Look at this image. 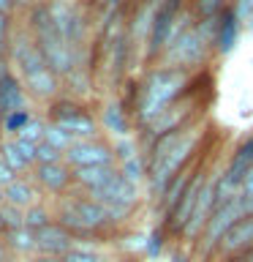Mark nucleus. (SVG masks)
<instances>
[{
    "mask_svg": "<svg viewBox=\"0 0 253 262\" xmlns=\"http://www.w3.org/2000/svg\"><path fill=\"white\" fill-rule=\"evenodd\" d=\"M166 235H169V232H166L163 227H158V229H153V232H150V237H147V243H144V254H147L150 259H158V257H161Z\"/></svg>",
    "mask_w": 253,
    "mask_h": 262,
    "instance_id": "28",
    "label": "nucleus"
},
{
    "mask_svg": "<svg viewBox=\"0 0 253 262\" xmlns=\"http://www.w3.org/2000/svg\"><path fill=\"white\" fill-rule=\"evenodd\" d=\"M14 57H16V63H19L24 79L33 77V74H41V71L49 69V63H46L44 52L38 49V44H33V41L24 38V36H19V38L14 41Z\"/></svg>",
    "mask_w": 253,
    "mask_h": 262,
    "instance_id": "17",
    "label": "nucleus"
},
{
    "mask_svg": "<svg viewBox=\"0 0 253 262\" xmlns=\"http://www.w3.org/2000/svg\"><path fill=\"white\" fill-rule=\"evenodd\" d=\"M196 74L174 66H153L136 85V98H134V120L139 128L150 126L163 110H169L174 101L191 93Z\"/></svg>",
    "mask_w": 253,
    "mask_h": 262,
    "instance_id": "2",
    "label": "nucleus"
},
{
    "mask_svg": "<svg viewBox=\"0 0 253 262\" xmlns=\"http://www.w3.org/2000/svg\"><path fill=\"white\" fill-rule=\"evenodd\" d=\"M3 44H6V14L0 11V52H3Z\"/></svg>",
    "mask_w": 253,
    "mask_h": 262,
    "instance_id": "39",
    "label": "nucleus"
},
{
    "mask_svg": "<svg viewBox=\"0 0 253 262\" xmlns=\"http://www.w3.org/2000/svg\"><path fill=\"white\" fill-rule=\"evenodd\" d=\"M234 153L240 156V159H242L245 164H248V167H253V131H250V134L242 139L240 145L234 147Z\"/></svg>",
    "mask_w": 253,
    "mask_h": 262,
    "instance_id": "36",
    "label": "nucleus"
},
{
    "mask_svg": "<svg viewBox=\"0 0 253 262\" xmlns=\"http://www.w3.org/2000/svg\"><path fill=\"white\" fill-rule=\"evenodd\" d=\"M201 93H188L183 96L180 101H174L169 106V110H163L158 118H155L150 126H144V139H147V145L153 142V139H158L163 134H171V131H177V128H185V126H191V123L196 120H201Z\"/></svg>",
    "mask_w": 253,
    "mask_h": 262,
    "instance_id": "8",
    "label": "nucleus"
},
{
    "mask_svg": "<svg viewBox=\"0 0 253 262\" xmlns=\"http://www.w3.org/2000/svg\"><path fill=\"white\" fill-rule=\"evenodd\" d=\"M204 128H207V123L196 120L191 126L163 134L147 145L144 153H147V186H150V194L161 200V194L166 191L171 180L199 159L201 139L207 134Z\"/></svg>",
    "mask_w": 253,
    "mask_h": 262,
    "instance_id": "1",
    "label": "nucleus"
},
{
    "mask_svg": "<svg viewBox=\"0 0 253 262\" xmlns=\"http://www.w3.org/2000/svg\"><path fill=\"white\" fill-rule=\"evenodd\" d=\"M3 161H6L14 172L28 167V161H24V156H22V150H19V145H16V139H11V142L3 145Z\"/></svg>",
    "mask_w": 253,
    "mask_h": 262,
    "instance_id": "26",
    "label": "nucleus"
},
{
    "mask_svg": "<svg viewBox=\"0 0 253 262\" xmlns=\"http://www.w3.org/2000/svg\"><path fill=\"white\" fill-rule=\"evenodd\" d=\"M245 30H253V19H250L248 25H245Z\"/></svg>",
    "mask_w": 253,
    "mask_h": 262,
    "instance_id": "44",
    "label": "nucleus"
},
{
    "mask_svg": "<svg viewBox=\"0 0 253 262\" xmlns=\"http://www.w3.org/2000/svg\"><path fill=\"white\" fill-rule=\"evenodd\" d=\"M226 262H253V249H250V251H245V254H240V257L226 259Z\"/></svg>",
    "mask_w": 253,
    "mask_h": 262,
    "instance_id": "40",
    "label": "nucleus"
},
{
    "mask_svg": "<svg viewBox=\"0 0 253 262\" xmlns=\"http://www.w3.org/2000/svg\"><path fill=\"white\" fill-rule=\"evenodd\" d=\"M242 200V205H245V213L248 216H253V169L245 175V180H242V186H240V194H237Z\"/></svg>",
    "mask_w": 253,
    "mask_h": 262,
    "instance_id": "30",
    "label": "nucleus"
},
{
    "mask_svg": "<svg viewBox=\"0 0 253 262\" xmlns=\"http://www.w3.org/2000/svg\"><path fill=\"white\" fill-rule=\"evenodd\" d=\"M11 3H30V0H11Z\"/></svg>",
    "mask_w": 253,
    "mask_h": 262,
    "instance_id": "45",
    "label": "nucleus"
},
{
    "mask_svg": "<svg viewBox=\"0 0 253 262\" xmlns=\"http://www.w3.org/2000/svg\"><path fill=\"white\" fill-rule=\"evenodd\" d=\"M36 249L46 257H65L73 251V235L63 224H49L36 232Z\"/></svg>",
    "mask_w": 253,
    "mask_h": 262,
    "instance_id": "16",
    "label": "nucleus"
},
{
    "mask_svg": "<svg viewBox=\"0 0 253 262\" xmlns=\"http://www.w3.org/2000/svg\"><path fill=\"white\" fill-rule=\"evenodd\" d=\"M28 88L33 90V96H38V98H52L57 93V74L52 69L33 74V77H28Z\"/></svg>",
    "mask_w": 253,
    "mask_h": 262,
    "instance_id": "22",
    "label": "nucleus"
},
{
    "mask_svg": "<svg viewBox=\"0 0 253 262\" xmlns=\"http://www.w3.org/2000/svg\"><path fill=\"white\" fill-rule=\"evenodd\" d=\"M65 262H109V259H104L101 254H95V251H90V249H73L68 251L63 257Z\"/></svg>",
    "mask_w": 253,
    "mask_h": 262,
    "instance_id": "33",
    "label": "nucleus"
},
{
    "mask_svg": "<svg viewBox=\"0 0 253 262\" xmlns=\"http://www.w3.org/2000/svg\"><path fill=\"white\" fill-rule=\"evenodd\" d=\"M8 3H11V0H0V11L6 14V8H8Z\"/></svg>",
    "mask_w": 253,
    "mask_h": 262,
    "instance_id": "42",
    "label": "nucleus"
},
{
    "mask_svg": "<svg viewBox=\"0 0 253 262\" xmlns=\"http://www.w3.org/2000/svg\"><path fill=\"white\" fill-rule=\"evenodd\" d=\"M6 259V251H3V246H0V262H3Z\"/></svg>",
    "mask_w": 253,
    "mask_h": 262,
    "instance_id": "43",
    "label": "nucleus"
},
{
    "mask_svg": "<svg viewBox=\"0 0 253 262\" xmlns=\"http://www.w3.org/2000/svg\"><path fill=\"white\" fill-rule=\"evenodd\" d=\"M240 33H242V22L237 19V14L229 6L226 11L215 16V57L232 55L237 41H240Z\"/></svg>",
    "mask_w": 253,
    "mask_h": 262,
    "instance_id": "15",
    "label": "nucleus"
},
{
    "mask_svg": "<svg viewBox=\"0 0 253 262\" xmlns=\"http://www.w3.org/2000/svg\"><path fill=\"white\" fill-rule=\"evenodd\" d=\"M71 180H73V169L68 164H63V161L38 164V183L46 186L49 191H63V188H68Z\"/></svg>",
    "mask_w": 253,
    "mask_h": 262,
    "instance_id": "19",
    "label": "nucleus"
},
{
    "mask_svg": "<svg viewBox=\"0 0 253 262\" xmlns=\"http://www.w3.org/2000/svg\"><path fill=\"white\" fill-rule=\"evenodd\" d=\"M6 227V221H3V216H0V229H3Z\"/></svg>",
    "mask_w": 253,
    "mask_h": 262,
    "instance_id": "46",
    "label": "nucleus"
},
{
    "mask_svg": "<svg viewBox=\"0 0 253 262\" xmlns=\"http://www.w3.org/2000/svg\"><path fill=\"white\" fill-rule=\"evenodd\" d=\"M242 216H248V213H245V205H242L240 196H234V200H229V202H220L215 208V213H212V219L207 221V227H204L199 243L193 246V257L199 262H210L215 249H218V243H220V237H223Z\"/></svg>",
    "mask_w": 253,
    "mask_h": 262,
    "instance_id": "6",
    "label": "nucleus"
},
{
    "mask_svg": "<svg viewBox=\"0 0 253 262\" xmlns=\"http://www.w3.org/2000/svg\"><path fill=\"white\" fill-rule=\"evenodd\" d=\"M60 150H57V147H52L49 142H41L38 147H36V161L38 164H57L60 161Z\"/></svg>",
    "mask_w": 253,
    "mask_h": 262,
    "instance_id": "32",
    "label": "nucleus"
},
{
    "mask_svg": "<svg viewBox=\"0 0 253 262\" xmlns=\"http://www.w3.org/2000/svg\"><path fill=\"white\" fill-rule=\"evenodd\" d=\"M210 175H212V169H210L207 164H204V159H201L199 169H196V175L191 178V183L185 186L183 196H180L174 208H171L166 216H163V224H161V227L166 229L169 235H174V237L183 235V229L188 227V221H191L196 205H199V196H201V191H204V186H207Z\"/></svg>",
    "mask_w": 253,
    "mask_h": 262,
    "instance_id": "9",
    "label": "nucleus"
},
{
    "mask_svg": "<svg viewBox=\"0 0 253 262\" xmlns=\"http://www.w3.org/2000/svg\"><path fill=\"white\" fill-rule=\"evenodd\" d=\"M114 156H117L120 175L125 180H131L134 186H139L142 180H147V153L139 150L131 137L120 139V142L114 145Z\"/></svg>",
    "mask_w": 253,
    "mask_h": 262,
    "instance_id": "14",
    "label": "nucleus"
},
{
    "mask_svg": "<svg viewBox=\"0 0 253 262\" xmlns=\"http://www.w3.org/2000/svg\"><path fill=\"white\" fill-rule=\"evenodd\" d=\"M22 104H24V96H22L19 82L14 77H8V74H3L0 77V112L14 115L22 110Z\"/></svg>",
    "mask_w": 253,
    "mask_h": 262,
    "instance_id": "21",
    "label": "nucleus"
},
{
    "mask_svg": "<svg viewBox=\"0 0 253 262\" xmlns=\"http://www.w3.org/2000/svg\"><path fill=\"white\" fill-rule=\"evenodd\" d=\"M60 224L68 229L71 235H93L98 229H106L114 224L112 213L95 202L93 196L87 200H71L60 208Z\"/></svg>",
    "mask_w": 253,
    "mask_h": 262,
    "instance_id": "7",
    "label": "nucleus"
},
{
    "mask_svg": "<svg viewBox=\"0 0 253 262\" xmlns=\"http://www.w3.org/2000/svg\"><path fill=\"white\" fill-rule=\"evenodd\" d=\"M232 11L237 14V19L242 22V28L253 19V0H234L232 3Z\"/></svg>",
    "mask_w": 253,
    "mask_h": 262,
    "instance_id": "34",
    "label": "nucleus"
},
{
    "mask_svg": "<svg viewBox=\"0 0 253 262\" xmlns=\"http://www.w3.org/2000/svg\"><path fill=\"white\" fill-rule=\"evenodd\" d=\"M0 196H6V194H3V191H0Z\"/></svg>",
    "mask_w": 253,
    "mask_h": 262,
    "instance_id": "47",
    "label": "nucleus"
},
{
    "mask_svg": "<svg viewBox=\"0 0 253 262\" xmlns=\"http://www.w3.org/2000/svg\"><path fill=\"white\" fill-rule=\"evenodd\" d=\"M0 216H3L8 232H11V229H22L24 227V216L19 213V208H14V205H6V208L0 210Z\"/></svg>",
    "mask_w": 253,
    "mask_h": 262,
    "instance_id": "31",
    "label": "nucleus"
},
{
    "mask_svg": "<svg viewBox=\"0 0 253 262\" xmlns=\"http://www.w3.org/2000/svg\"><path fill=\"white\" fill-rule=\"evenodd\" d=\"M33 28L38 33L36 44H38L41 52H44L49 69H52L57 77H71V74L77 71V49H73L68 41H65L63 33L57 30L52 14H49V6H38L36 11H33Z\"/></svg>",
    "mask_w": 253,
    "mask_h": 262,
    "instance_id": "5",
    "label": "nucleus"
},
{
    "mask_svg": "<svg viewBox=\"0 0 253 262\" xmlns=\"http://www.w3.org/2000/svg\"><path fill=\"white\" fill-rule=\"evenodd\" d=\"M104 128L117 134L120 139H125L131 134V115L120 101H109L104 106Z\"/></svg>",
    "mask_w": 253,
    "mask_h": 262,
    "instance_id": "20",
    "label": "nucleus"
},
{
    "mask_svg": "<svg viewBox=\"0 0 253 262\" xmlns=\"http://www.w3.org/2000/svg\"><path fill=\"white\" fill-rule=\"evenodd\" d=\"M44 134H46V126H44V123H41V120H30L28 126L19 131V137H16V139L30 142V145H41V142H44Z\"/></svg>",
    "mask_w": 253,
    "mask_h": 262,
    "instance_id": "27",
    "label": "nucleus"
},
{
    "mask_svg": "<svg viewBox=\"0 0 253 262\" xmlns=\"http://www.w3.org/2000/svg\"><path fill=\"white\" fill-rule=\"evenodd\" d=\"M33 118L24 110H19V112H14V115H6V131H16V134H19V131L28 126Z\"/></svg>",
    "mask_w": 253,
    "mask_h": 262,
    "instance_id": "35",
    "label": "nucleus"
},
{
    "mask_svg": "<svg viewBox=\"0 0 253 262\" xmlns=\"http://www.w3.org/2000/svg\"><path fill=\"white\" fill-rule=\"evenodd\" d=\"M65 164H68L71 169L117 167V156H114V147L101 142V139H79V142H73V147L65 153Z\"/></svg>",
    "mask_w": 253,
    "mask_h": 262,
    "instance_id": "12",
    "label": "nucleus"
},
{
    "mask_svg": "<svg viewBox=\"0 0 253 262\" xmlns=\"http://www.w3.org/2000/svg\"><path fill=\"white\" fill-rule=\"evenodd\" d=\"M44 142H49L52 147H57V150L60 153H68L71 147H73V142H77V139H73L68 131H63L60 126H46V134H44Z\"/></svg>",
    "mask_w": 253,
    "mask_h": 262,
    "instance_id": "24",
    "label": "nucleus"
},
{
    "mask_svg": "<svg viewBox=\"0 0 253 262\" xmlns=\"http://www.w3.org/2000/svg\"><path fill=\"white\" fill-rule=\"evenodd\" d=\"M161 262H199V259H196V257H193V251H188L185 246H177V249H171Z\"/></svg>",
    "mask_w": 253,
    "mask_h": 262,
    "instance_id": "37",
    "label": "nucleus"
},
{
    "mask_svg": "<svg viewBox=\"0 0 253 262\" xmlns=\"http://www.w3.org/2000/svg\"><path fill=\"white\" fill-rule=\"evenodd\" d=\"M196 16L199 14H196V8H188V0H158L150 25V36H147L144 44V60L147 63L161 60L169 44L174 41V36Z\"/></svg>",
    "mask_w": 253,
    "mask_h": 262,
    "instance_id": "4",
    "label": "nucleus"
},
{
    "mask_svg": "<svg viewBox=\"0 0 253 262\" xmlns=\"http://www.w3.org/2000/svg\"><path fill=\"white\" fill-rule=\"evenodd\" d=\"M52 123L60 126L63 131L77 139H95L98 134V123L90 112H85L79 104H68V101H60L52 106Z\"/></svg>",
    "mask_w": 253,
    "mask_h": 262,
    "instance_id": "11",
    "label": "nucleus"
},
{
    "mask_svg": "<svg viewBox=\"0 0 253 262\" xmlns=\"http://www.w3.org/2000/svg\"><path fill=\"white\" fill-rule=\"evenodd\" d=\"M8 246L16 251H33L36 249V232L28 227H22V229H11L8 232Z\"/></svg>",
    "mask_w": 253,
    "mask_h": 262,
    "instance_id": "25",
    "label": "nucleus"
},
{
    "mask_svg": "<svg viewBox=\"0 0 253 262\" xmlns=\"http://www.w3.org/2000/svg\"><path fill=\"white\" fill-rule=\"evenodd\" d=\"M250 249H253V216H242L220 237V243H218V249H215L210 262H226V259L240 257V254L250 251Z\"/></svg>",
    "mask_w": 253,
    "mask_h": 262,
    "instance_id": "13",
    "label": "nucleus"
},
{
    "mask_svg": "<svg viewBox=\"0 0 253 262\" xmlns=\"http://www.w3.org/2000/svg\"><path fill=\"white\" fill-rule=\"evenodd\" d=\"M6 200L14 208H33V200H36V191H33L30 183L24 180H14L11 186H6Z\"/></svg>",
    "mask_w": 253,
    "mask_h": 262,
    "instance_id": "23",
    "label": "nucleus"
},
{
    "mask_svg": "<svg viewBox=\"0 0 253 262\" xmlns=\"http://www.w3.org/2000/svg\"><path fill=\"white\" fill-rule=\"evenodd\" d=\"M90 196H93L95 202H101L104 208L112 213L114 224L131 219V216H134V210L139 208V186H134L131 180H125L122 175L112 178L104 188H98V191H93Z\"/></svg>",
    "mask_w": 253,
    "mask_h": 262,
    "instance_id": "10",
    "label": "nucleus"
},
{
    "mask_svg": "<svg viewBox=\"0 0 253 262\" xmlns=\"http://www.w3.org/2000/svg\"><path fill=\"white\" fill-rule=\"evenodd\" d=\"M215 60V16H196L174 36L161 63L185 71H201Z\"/></svg>",
    "mask_w": 253,
    "mask_h": 262,
    "instance_id": "3",
    "label": "nucleus"
},
{
    "mask_svg": "<svg viewBox=\"0 0 253 262\" xmlns=\"http://www.w3.org/2000/svg\"><path fill=\"white\" fill-rule=\"evenodd\" d=\"M14 180H16V178H14V169L8 167L3 159H0V186H11Z\"/></svg>",
    "mask_w": 253,
    "mask_h": 262,
    "instance_id": "38",
    "label": "nucleus"
},
{
    "mask_svg": "<svg viewBox=\"0 0 253 262\" xmlns=\"http://www.w3.org/2000/svg\"><path fill=\"white\" fill-rule=\"evenodd\" d=\"M52 221H49V216H46V210L44 208H33L28 210V216H24V227L28 229H33V232H38V229H44V227H49Z\"/></svg>",
    "mask_w": 253,
    "mask_h": 262,
    "instance_id": "29",
    "label": "nucleus"
},
{
    "mask_svg": "<svg viewBox=\"0 0 253 262\" xmlns=\"http://www.w3.org/2000/svg\"><path fill=\"white\" fill-rule=\"evenodd\" d=\"M117 175H120L117 167H82V169H73V183H79L82 188H87L93 194Z\"/></svg>",
    "mask_w": 253,
    "mask_h": 262,
    "instance_id": "18",
    "label": "nucleus"
},
{
    "mask_svg": "<svg viewBox=\"0 0 253 262\" xmlns=\"http://www.w3.org/2000/svg\"><path fill=\"white\" fill-rule=\"evenodd\" d=\"M33 262H65L63 257H46V254H44V257H38V259H33Z\"/></svg>",
    "mask_w": 253,
    "mask_h": 262,
    "instance_id": "41",
    "label": "nucleus"
}]
</instances>
